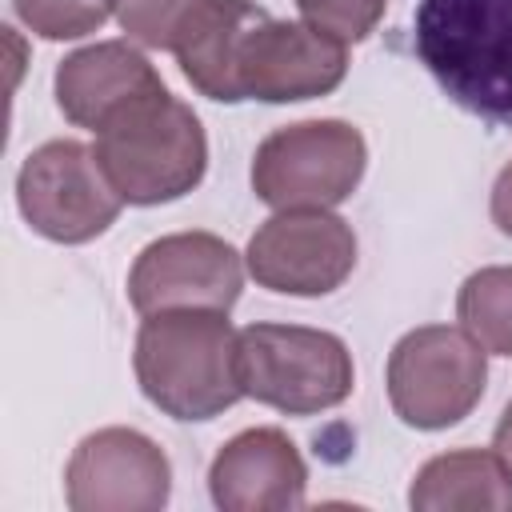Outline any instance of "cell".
<instances>
[{
    "mask_svg": "<svg viewBox=\"0 0 512 512\" xmlns=\"http://www.w3.org/2000/svg\"><path fill=\"white\" fill-rule=\"evenodd\" d=\"M412 48L452 104L512 128V0H420Z\"/></svg>",
    "mask_w": 512,
    "mask_h": 512,
    "instance_id": "1",
    "label": "cell"
},
{
    "mask_svg": "<svg viewBox=\"0 0 512 512\" xmlns=\"http://www.w3.org/2000/svg\"><path fill=\"white\" fill-rule=\"evenodd\" d=\"M140 392L172 420H212L244 392L236 380V332L228 312L168 308L136 332Z\"/></svg>",
    "mask_w": 512,
    "mask_h": 512,
    "instance_id": "2",
    "label": "cell"
},
{
    "mask_svg": "<svg viewBox=\"0 0 512 512\" xmlns=\"http://www.w3.org/2000/svg\"><path fill=\"white\" fill-rule=\"evenodd\" d=\"M96 160L128 204H164L192 192L208 168V140L188 104L156 88L96 132Z\"/></svg>",
    "mask_w": 512,
    "mask_h": 512,
    "instance_id": "3",
    "label": "cell"
},
{
    "mask_svg": "<svg viewBox=\"0 0 512 512\" xmlns=\"http://www.w3.org/2000/svg\"><path fill=\"white\" fill-rule=\"evenodd\" d=\"M240 392L288 416L336 408L352 392V352L340 336L300 324H248L236 332Z\"/></svg>",
    "mask_w": 512,
    "mask_h": 512,
    "instance_id": "4",
    "label": "cell"
},
{
    "mask_svg": "<svg viewBox=\"0 0 512 512\" xmlns=\"http://www.w3.org/2000/svg\"><path fill=\"white\" fill-rule=\"evenodd\" d=\"M364 136L344 120H304L272 132L252 160V188L264 204L332 208L364 176Z\"/></svg>",
    "mask_w": 512,
    "mask_h": 512,
    "instance_id": "5",
    "label": "cell"
},
{
    "mask_svg": "<svg viewBox=\"0 0 512 512\" xmlns=\"http://www.w3.org/2000/svg\"><path fill=\"white\" fill-rule=\"evenodd\" d=\"M484 348L448 324H428L396 340L388 356V400L412 428H448L484 396Z\"/></svg>",
    "mask_w": 512,
    "mask_h": 512,
    "instance_id": "6",
    "label": "cell"
},
{
    "mask_svg": "<svg viewBox=\"0 0 512 512\" xmlns=\"http://www.w3.org/2000/svg\"><path fill=\"white\" fill-rule=\"evenodd\" d=\"M16 200L24 220L56 244H84L100 236L124 204L120 192L108 184L96 152L76 140L40 144L20 164Z\"/></svg>",
    "mask_w": 512,
    "mask_h": 512,
    "instance_id": "7",
    "label": "cell"
},
{
    "mask_svg": "<svg viewBox=\"0 0 512 512\" xmlns=\"http://www.w3.org/2000/svg\"><path fill=\"white\" fill-rule=\"evenodd\" d=\"M356 268L352 228L324 208H288L248 240V272L284 296H328Z\"/></svg>",
    "mask_w": 512,
    "mask_h": 512,
    "instance_id": "8",
    "label": "cell"
},
{
    "mask_svg": "<svg viewBox=\"0 0 512 512\" xmlns=\"http://www.w3.org/2000/svg\"><path fill=\"white\" fill-rule=\"evenodd\" d=\"M244 268L228 240L212 232H176L152 240L132 272L128 300L136 312H168V308H216L228 312L240 296Z\"/></svg>",
    "mask_w": 512,
    "mask_h": 512,
    "instance_id": "9",
    "label": "cell"
},
{
    "mask_svg": "<svg viewBox=\"0 0 512 512\" xmlns=\"http://www.w3.org/2000/svg\"><path fill=\"white\" fill-rule=\"evenodd\" d=\"M172 468L156 440L136 428H100L68 460L64 492L76 512H152L168 504Z\"/></svg>",
    "mask_w": 512,
    "mask_h": 512,
    "instance_id": "10",
    "label": "cell"
},
{
    "mask_svg": "<svg viewBox=\"0 0 512 512\" xmlns=\"http://www.w3.org/2000/svg\"><path fill=\"white\" fill-rule=\"evenodd\" d=\"M236 72L244 100H264V104L312 100V96H328L344 80L348 52L344 40L312 24L264 16L244 36Z\"/></svg>",
    "mask_w": 512,
    "mask_h": 512,
    "instance_id": "11",
    "label": "cell"
},
{
    "mask_svg": "<svg viewBox=\"0 0 512 512\" xmlns=\"http://www.w3.org/2000/svg\"><path fill=\"white\" fill-rule=\"evenodd\" d=\"M308 468L280 428H248L232 436L212 468L208 488L224 512H284L304 504Z\"/></svg>",
    "mask_w": 512,
    "mask_h": 512,
    "instance_id": "12",
    "label": "cell"
},
{
    "mask_svg": "<svg viewBox=\"0 0 512 512\" xmlns=\"http://www.w3.org/2000/svg\"><path fill=\"white\" fill-rule=\"evenodd\" d=\"M164 88L148 56H140L124 40H104L92 48H80L60 60L56 68V104L60 112L80 124L100 132L120 108L132 100Z\"/></svg>",
    "mask_w": 512,
    "mask_h": 512,
    "instance_id": "13",
    "label": "cell"
},
{
    "mask_svg": "<svg viewBox=\"0 0 512 512\" xmlns=\"http://www.w3.org/2000/svg\"><path fill=\"white\" fill-rule=\"evenodd\" d=\"M264 16L268 12L248 4V0H212L204 8V16L184 32V40L176 44V60H180V72L188 76V84L200 96L224 100V104L244 100L236 64H240L244 36Z\"/></svg>",
    "mask_w": 512,
    "mask_h": 512,
    "instance_id": "14",
    "label": "cell"
},
{
    "mask_svg": "<svg viewBox=\"0 0 512 512\" xmlns=\"http://www.w3.org/2000/svg\"><path fill=\"white\" fill-rule=\"evenodd\" d=\"M408 504L420 512H508L512 508V468L500 452H444L432 456L408 492Z\"/></svg>",
    "mask_w": 512,
    "mask_h": 512,
    "instance_id": "15",
    "label": "cell"
},
{
    "mask_svg": "<svg viewBox=\"0 0 512 512\" xmlns=\"http://www.w3.org/2000/svg\"><path fill=\"white\" fill-rule=\"evenodd\" d=\"M456 316L484 352L512 356V268L472 272L460 284Z\"/></svg>",
    "mask_w": 512,
    "mask_h": 512,
    "instance_id": "16",
    "label": "cell"
},
{
    "mask_svg": "<svg viewBox=\"0 0 512 512\" xmlns=\"http://www.w3.org/2000/svg\"><path fill=\"white\" fill-rule=\"evenodd\" d=\"M212 0H116L120 28L144 48H172L204 16Z\"/></svg>",
    "mask_w": 512,
    "mask_h": 512,
    "instance_id": "17",
    "label": "cell"
},
{
    "mask_svg": "<svg viewBox=\"0 0 512 512\" xmlns=\"http://www.w3.org/2000/svg\"><path fill=\"white\" fill-rule=\"evenodd\" d=\"M116 0H16L20 20L44 40H76L96 32Z\"/></svg>",
    "mask_w": 512,
    "mask_h": 512,
    "instance_id": "18",
    "label": "cell"
},
{
    "mask_svg": "<svg viewBox=\"0 0 512 512\" xmlns=\"http://www.w3.org/2000/svg\"><path fill=\"white\" fill-rule=\"evenodd\" d=\"M384 4L388 0H296V8L304 12V24L336 36V40H364L380 16H384Z\"/></svg>",
    "mask_w": 512,
    "mask_h": 512,
    "instance_id": "19",
    "label": "cell"
},
{
    "mask_svg": "<svg viewBox=\"0 0 512 512\" xmlns=\"http://www.w3.org/2000/svg\"><path fill=\"white\" fill-rule=\"evenodd\" d=\"M492 220L504 236H512V164L492 184Z\"/></svg>",
    "mask_w": 512,
    "mask_h": 512,
    "instance_id": "20",
    "label": "cell"
},
{
    "mask_svg": "<svg viewBox=\"0 0 512 512\" xmlns=\"http://www.w3.org/2000/svg\"><path fill=\"white\" fill-rule=\"evenodd\" d=\"M492 444H496L500 460L512 468V404L504 408V416H500V424H496V436H492Z\"/></svg>",
    "mask_w": 512,
    "mask_h": 512,
    "instance_id": "21",
    "label": "cell"
}]
</instances>
